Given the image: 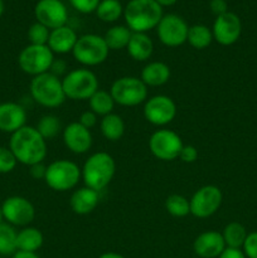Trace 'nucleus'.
<instances>
[{"label": "nucleus", "instance_id": "6", "mask_svg": "<svg viewBox=\"0 0 257 258\" xmlns=\"http://www.w3.org/2000/svg\"><path fill=\"white\" fill-rule=\"evenodd\" d=\"M115 103L133 107L148 100V86L138 77H121L112 83L110 90Z\"/></svg>", "mask_w": 257, "mask_h": 258}, {"label": "nucleus", "instance_id": "11", "mask_svg": "<svg viewBox=\"0 0 257 258\" xmlns=\"http://www.w3.org/2000/svg\"><path fill=\"white\" fill-rule=\"evenodd\" d=\"M223 196L218 186L204 185L199 188L189 201L190 214L197 218H208L221 207Z\"/></svg>", "mask_w": 257, "mask_h": 258}, {"label": "nucleus", "instance_id": "26", "mask_svg": "<svg viewBox=\"0 0 257 258\" xmlns=\"http://www.w3.org/2000/svg\"><path fill=\"white\" fill-rule=\"evenodd\" d=\"M131 35H133V32L127 27H125V25H115V27L110 28L106 32L103 39H105L108 49L118 50L127 47Z\"/></svg>", "mask_w": 257, "mask_h": 258}, {"label": "nucleus", "instance_id": "12", "mask_svg": "<svg viewBox=\"0 0 257 258\" xmlns=\"http://www.w3.org/2000/svg\"><path fill=\"white\" fill-rule=\"evenodd\" d=\"M189 27L185 20L176 14L163 15L156 27L159 40L166 47H179L186 42Z\"/></svg>", "mask_w": 257, "mask_h": 258}, {"label": "nucleus", "instance_id": "8", "mask_svg": "<svg viewBox=\"0 0 257 258\" xmlns=\"http://www.w3.org/2000/svg\"><path fill=\"white\" fill-rule=\"evenodd\" d=\"M108 50L110 49L103 37L96 34H86L78 38L72 54L81 64L93 67L107 59Z\"/></svg>", "mask_w": 257, "mask_h": 258}, {"label": "nucleus", "instance_id": "47", "mask_svg": "<svg viewBox=\"0 0 257 258\" xmlns=\"http://www.w3.org/2000/svg\"><path fill=\"white\" fill-rule=\"evenodd\" d=\"M3 13H4V3L3 0H0V17L3 15Z\"/></svg>", "mask_w": 257, "mask_h": 258}, {"label": "nucleus", "instance_id": "24", "mask_svg": "<svg viewBox=\"0 0 257 258\" xmlns=\"http://www.w3.org/2000/svg\"><path fill=\"white\" fill-rule=\"evenodd\" d=\"M43 234L39 229L33 227H25L22 231L18 232L17 247L18 251L35 252L42 247Z\"/></svg>", "mask_w": 257, "mask_h": 258}, {"label": "nucleus", "instance_id": "48", "mask_svg": "<svg viewBox=\"0 0 257 258\" xmlns=\"http://www.w3.org/2000/svg\"><path fill=\"white\" fill-rule=\"evenodd\" d=\"M4 223V216H3V211H2V207H0V224Z\"/></svg>", "mask_w": 257, "mask_h": 258}, {"label": "nucleus", "instance_id": "18", "mask_svg": "<svg viewBox=\"0 0 257 258\" xmlns=\"http://www.w3.org/2000/svg\"><path fill=\"white\" fill-rule=\"evenodd\" d=\"M197 256L202 258H217L226 249L222 233L217 231H207L199 234L193 243Z\"/></svg>", "mask_w": 257, "mask_h": 258}, {"label": "nucleus", "instance_id": "21", "mask_svg": "<svg viewBox=\"0 0 257 258\" xmlns=\"http://www.w3.org/2000/svg\"><path fill=\"white\" fill-rule=\"evenodd\" d=\"M98 202H100L98 191L87 188V186H83V188L73 191L70 199V206L76 214L86 216V214H90L91 212L95 211L96 207L98 206Z\"/></svg>", "mask_w": 257, "mask_h": 258}, {"label": "nucleus", "instance_id": "16", "mask_svg": "<svg viewBox=\"0 0 257 258\" xmlns=\"http://www.w3.org/2000/svg\"><path fill=\"white\" fill-rule=\"evenodd\" d=\"M242 32L241 19L232 12L216 18L213 24V39L221 45H232L239 39Z\"/></svg>", "mask_w": 257, "mask_h": 258}, {"label": "nucleus", "instance_id": "22", "mask_svg": "<svg viewBox=\"0 0 257 258\" xmlns=\"http://www.w3.org/2000/svg\"><path fill=\"white\" fill-rule=\"evenodd\" d=\"M126 49L133 59L144 62V60H148L153 54V40L145 33H133Z\"/></svg>", "mask_w": 257, "mask_h": 258}, {"label": "nucleus", "instance_id": "1", "mask_svg": "<svg viewBox=\"0 0 257 258\" xmlns=\"http://www.w3.org/2000/svg\"><path fill=\"white\" fill-rule=\"evenodd\" d=\"M9 149L18 163L28 166L43 163L47 156V141L33 126L25 125L12 134Z\"/></svg>", "mask_w": 257, "mask_h": 258}, {"label": "nucleus", "instance_id": "38", "mask_svg": "<svg viewBox=\"0 0 257 258\" xmlns=\"http://www.w3.org/2000/svg\"><path fill=\"white\" fill-rule=\"evenodd\" d=\"M179 158H180V160L184 161V163L191 164L198 159V150L191 145H184L183 149H181Z\"/></svg>", "mask_w": 257, "mask_h": 258}, {"label": "nucleus", "instance_id": "2", "mask_svg": "<svg viewBox=\"0 0 257 258\" xmlns=\"http://www.w3.org/2000/svg\"><path fill=\"white\" fill-rule=\"evenodd\" d=\"M123 18L133 33H146L158 27L163 8L155 0H130L123 9Z\"/></svg>", "mask_w": 257, "mask_h": 258}, {"label": "nucleus", "instance_id": "46", "mask_svg": "<svg viewBox=\"0 0 257 258\" xmlns=\"http://www.w3.org/2000/svg\"><path fill=\"white\" fill-rule=\"evenodd\" d=\"M98 258H125V257L121 256V254L118 253H115V252H106V253L101 254Z\"/></svg>", "mask_w": 257, "mask_h": 258}, {"label": "nucleus", "instance_id": "42", "mask_svg": "<svg viewBox=\"0 0 257 258\" xmlns=\"http://www.w3.org/2000/svg\"><path fill=\"white\" fill-rule=\"evenodd\" d=\"M66 70H67V63L65 62L63 59H58V60H53L52 66H50L49 72L53 73L54 76L59 77L60 75L66 73Z\"/></svg>", "mask_w": 257, "mask_h": 258}, {"label": "nucleus", "instance_id": "15", "mask_svg": "<svg viewBox=\"0 0 257 258\" xmlns=\"http://www.w3.org/2000/svg\"><path fill=\"white\" fill-rule=\"evenodd\" d=\"M37 22L48 29H57L67 24L68 12L60 0H39L34 8Z\"/></svg>", "mask_w": 257, "mask_h": 258}, {"label": "nucleus", "instance_id": "23", "mask_svg": "<svg viewBox=\"0 0 257 258\" xmlns=\"http://www.w3.org/2000/svg\"><path fill=\"white\" fill-rule=\"evenodd\" d=\"M170 78V68L164 62H151L141 71L140 80L149 87L165 85Z\"/></svg>", "mask_w": 257, "mask_h": 258}, {"label": "nucleus", "instance_id": "45", "mask_svg": "<svg viewBox=\"0 0 257 258\" xmlns=\"http://www.w3.org/2000/svg\"><path fill=\"white\" fill-rule=\"evenodd\" d=\"M155 2L158 3L161 8H163V7H171V5L175 4L178 0H155Z\"/></svg>", "mask_w": 257, "mask_h": 258}, {"label": "nucleus", "instance_id": "13", "mask_svg": "<svg viewBox=\"0 0 257 258\" xmlns=\"http://www.w3.org/2000/svg\"><path fill=\"white\" fill-rule=\"evenodd\" d=\"M4 221L12 226L25 227L35 218V209L32 202L24 197H9L2 204Z\"/></svg>", "mask_w": 257, "mask_h": 258}, {"label": "nucleus", "instance_id": "34", "mask_svg": "<svg viewBox=\"0 0 257 258\" xmlns=\"http://www.w3.org/2000/svg\"><path fill=\"white\" fill-rule=\"evenodd\" d=\"M49 34L50 30L45 25L40 24L38 22L30 25V28L28 29V39H29L30 44L47 45Z\"/></svg>", "mask_w": 257, "mask_h": 258}, {"label": "nucleus", "instance_id": "35", "mask_svg": "<svg viewBox=\"0 0 257 258\" xmlns=\"http://www.w3.org/2000/svg\"><path fill=\"white\" fill-rule=\"evenodd\" d=\"M18 160L9 148L0 146V174H8L17 166Z\"/></svg>", "mask_w": 257, "mask_h": 258}, {"label": "nucleus", "instance_id": "3", "mask_svg": "<svg viewBox=\"0 0 257 258\" xmlns=\"http://www.w3.org/2000/svg\"><path fill=\"white\" fill-rule=\"evenodd\" d=\"M116 171V164L107 153L92 154L86 160L81 175L85 185L96 191H101L111 183Z\"/></svg>", "mask_w": 257, "mask_h": 258}, {"label": "nucleus", "instance_id": "4", "mask_svg": "<svg viewBox=\"0 0 257 258\" xmlns=\"http://www.w3.org/2000/svg\"><path fill=\"white\" fill-rule=\"evenodd\" d=\"M29 90L33 100L43 107H59L67 98L63 91L62 81L50 72L33 77Z\"/></svg>", "mask_w": 257, "mask_h": 258}, {"label": "nucleus", "instance_id": "7", "mask_svg": "<svg viewBox=\"0 0 257 258\" xmlns=\"http://www.w3.org/2000/svg\"><path fill=\"white\" fill-rule=\"evenodd\" d=\"M81 178V169L73 161L60 159L47 166L45 183L55 191H67L75 188Z\"/></svg>", "mask_w": 257, "mask_h": 258}, {"label": "nucleus", "instance_id": "39", "mask_svg": "<svg viewBox=\"0 0 257 258\" xmlns=\"http://www.w3.org/2000/svg\"><path fill=\"white\" fill-rule=\"evenodd\" d=\"M78 122L90 130V128H92L93 126L97 123V115H96L95 112H92L91 110L85 111V112L80 116V121H78Z\"/></svg>", "mask_w": 257, "mask_h": 258}, {"label": "nucleus", "instance_id": "28", "mask_svg": "<svg viewBox=\"0 0 257 258\" xmlns=\"http://www.w3.org/2000/svg\"><path fill=\"white\" fill-rule=\"evenodd\" d=\"M90 102V108L92 112H95L97 116H106L112 113L113 106H115V101H113L112 96L110 92L103 90H97L91 98L88 100Z\"/></svg>", "mask_w": 257, "mask_h": 258}, {"label": "nucleus", "instance_id": "17", "mask_svg": "<svg viewBox=\"0 0 257 258\" xmlns=\"http://www.w3.org/2000/svg\"><path fill=\"white\" fill-rule=\"evenodd\" d=\"M63 143L75 154H85L92 146V135L80 122H72L63 130Z\"/></svg>", "mask_w": 257, "mask_h": 258}, {"label": "nucleus", "instance_id": "19", "mask_svg": "<svg viewBox=\"0 0 257 258\" xmlns=\"http://www.w3.org/2000/svg\"><path fill=\"white\" fill-rule=\"evenodd\" d=\"M27 121V112L22 105L17 102L0 103V131L7 134H14Z\"/></svg>", "mask_w": 257, "mask_h": 258}, {"label": "nucleus", "instance_id": "10", "mask_svg": "<svg viewBox=\"0 0 257 258\" xmlns=\"http://www.w3.org/2000/svg\"><path fill=\"white\" fill-rule=\"evenodd\" d=\"M183 146L180 136L166 128L155 131L149 140V149L151 154L156 159L164 161H171L179 158Z\"/></svg>", "mask_w": 257, "mask_h": 258}, {"label": "nucleus", "instance_id": "27", "mask_svg": "<svg viewBox=\"0 0 257 258\" xmlns=\"http://www.w3.org/2000/svg\"><path fill=\"white\" fill-rule=\"evenodd\" d=\"M247 234L248 233H247L246 228L241 223L231 222L224 227L222 236H223L227 248L241 249V247H243L244 241H246Z\"/></svg>", "mask_w": 257, "mask_h": 258}, {"label": "nucleus", "instance_id": "43", "mask_svg": "<svg viewBox=\"0 0 257 258\" xmlns=\"http://www.w3.org/2000/svg\"><path fill=\"white\" fill-rule=\"evenodd\" d=\"M218 258H246L243 251L237 248H227L222 252V254Z\"/></svg>", "mask_w": 257, "mask_h": 258}, {"label": "nucleus", "instance_id": "29", "mask_svg": "<svg viewBox=\"0 0 257 258\" xmlns=\"http://www.w3.org/2000/svg\"><path fill=\"white\" fill-rule=\"evenodd\" d=\"M213 40V33L207 25L196 24L189 27L186 42L196 49H204L209 47Z\"/></svg>", "mask_w": 257, "mask_h": 258}, {"label": "nucleus", "instance_id": "37", "mask_svg": "<svg viewBox=\"0 0 257 258\" xmlns=\"http://www.w3.org/2000/svg\"><path fill=\"white\" fill-rule=\"evenodd\" d=\"M242 248H243L246 258H257V232L247 234V238Z\"/></svg>", "mask_w": 257, "mask_h": 258}, {"label": "nucleus", "instance_id": "49", "mask_svg": "<svg viewBox=\"0 0 257 258\" xmlns=\"http://www.w3.org/2000/svg\"><path fill=\"white\" fill-rule=\"evenodd\" d=\"M0 258H2V254H0Z\"/></svg>", "mask_w": 257, "mask_h": 258}, {"label": "nucleus", "instance_id": "40", "mask_svg": "<svg viewBox=\"0 0 257 258\" xmlns=\"http://www.w3.org/2000/svg\"><path fill=\"white\" fill-rule=\"evenodd\" d=\"M209 8H211L212 13L216 14L217 17L228 12V5H227L226 0H211Z\"/></svg>", "mask_w": 257, "mask_h": 258}, {"label": "nucleus", "instance_id": "5", "mask_svg": "<svg viewBox=\"0 0 257 258\" xmlns=\"http://www.w3.org/2000/svg\"><path fill=\"white\" fill-rule=\"evenodd\" d=\"M63 91L70 100H90L98 90V80L95 73L86 68H77L68 72L62 80Z\"/></svg>", "mask_w": 257, "mask_h": 258}, {"label": "nucleus", "instance_id": "14", "mask_svg": "<svg viewBox=\"0 0 257 258\" xmlns=\"http://www.w3.org/2000/svg\"><path fill=\"white\" fill-rule=\"evenodd\" d=\"M175 115L176 105L168 96H154L146 100L144 106V116L146 121L155 126L168 125L174 120Z\"/></svg>", "mask_w": 257, "mask_h": 258}, {"label": "nucleus", "instance_id": "33", "mask_svg": "<svg viewBox=\"0 0 257 258\" xmlns=\"http://www.w3.org/2000/svg\"><path fill=\"white\" fill-rule=\"evenodd\" d=\"M38 133L43 136L45 141L49 139L55 138L60 131V121L54 115H45L38 122L37 127Z\"/></svg>", "mask_w": 257, "mask_h": 258}, {"label": "nucleus", "instance_id": "36", "mask_svg": "<svg viewBox=\"0 0 257 258\" xmlns=\"http://www.w3.org/2000/svg\"><path fill=\"white\" fill-rule=\"evenodd\" d=\"M100 2L101 0H70L71 5L82 14H90V13L96 12Z\"/></svg>", "mask_w": 257, "mask_h": 258}, {"label": "nucleus", "instance_id": "31", "mask_svg": "<svg viewBox=\"0 0 257 258\" xmlns=\"http://www.w3.org/2000/svg\"><path fill=\"white\" fill-rule=\"evenodd\" d=\"M123 14L122 5L118 0H101L96 9L98 19L106 23H113Z\"/></svg>", "mask_w": 257, "mask_h": 258}, {"label": "nucleus", "instance_id": "20", "mask_svg": "<svg viewBox=\"0 0 257 258\" xmlns=\"http://www.w3.org/2000/svg\"><path fill=\"white\" fill-rule=\"evenodd\" d=\"M77 39L78 37L75 30L68 25H63L57 29L50 30L47 45L53 53L66 54L68 52H72L76 43H77Z\"/></svg>", "mask_w": 257, "mask_h": 258}, {"label": "nucleus", "instance_id": "32", "mask_svg": "<svg viewBox=\"0 0 257 258\" xmlns=\"http://www.w3.org/2000/svg\"><path fill=\"white\" fill-rule=\"evenodd\" d=\"M165 209L170 216L176 217V218H183L190 213V204L185 197L173 194V196H169L166 198Z\"/></svg>", "mask_w": 257, "mask_h": 258}, {"label": "nucleus", "instance_id": "30", "mask_svg": "<svg viewBox=\"0 0 257 258\" xmlns=\"http://www.w3.org/2000/svg\"><path fill=\"white\" fill-rule=\"evenodd\" d=\"M17 237L18 232L12 224H0V254L2 256H13L18 251Z\"/></svg>", "mask_w": 257, "mask_h": 258}, {"label": "nucleus", "instance_id": "41", "mask_svg": "<svg viewBox=\"0 0 257 258\" xmlns=\"http://www.w3.org/2000/svg\"><path fill=\"white\" fill-rule=\"evenodd\" d=\"M30 170V175H32V178L34 179H44L45 178V173H47V166L44 165L43 163H38V164H34V165L29 166Z\"/></svg>", "mask_w": 257, "mask_h": 258}, {"label": "nucleus", "instance_id": "9", "mask_svg": "<svg viewBox=\"0 0 257 258\" xmlns=\"http://www.w3.org/2000/svg\"><path fill=\"white\" fill-rule=\"evenodd\" d=\"M54 53L48 45L29 44L20 52L18 57V64L20 70L27 75L39 76L49 72L50 66L54 60Z\"/></svg>", "mask_w": 257, "mask_h": 258}, {"label": "nucleus", "instance_id": "44", "mask_svg": "<svg viewBox=\"0 0 257 258\" xmlns=\"http://www.w3.org/2000/svg\"><path fill=\"white\" fill-rule=\"evenodd\" d=\"M13 258H39L35 252H27V251H17L13 254Z\"/></svg>", "mask_w": 257, "mask_h": 258}, {"label": "nucleus", "instance_id": "25", "mask_svg": "<svg viewBox=\"0 0 257 258\" xmlns=\"http://www.w3.org/2000/svg\"><path fill=\"white\" fill-rule=\"evenodd\" d=\"M100 128L103 138L110 141H117L122 138L123 133H125V122L121 116L110 113V115L103 116L100 123Z\"/></svg>", "mask_w": 257, "mask_h": 258}]
</instances>
